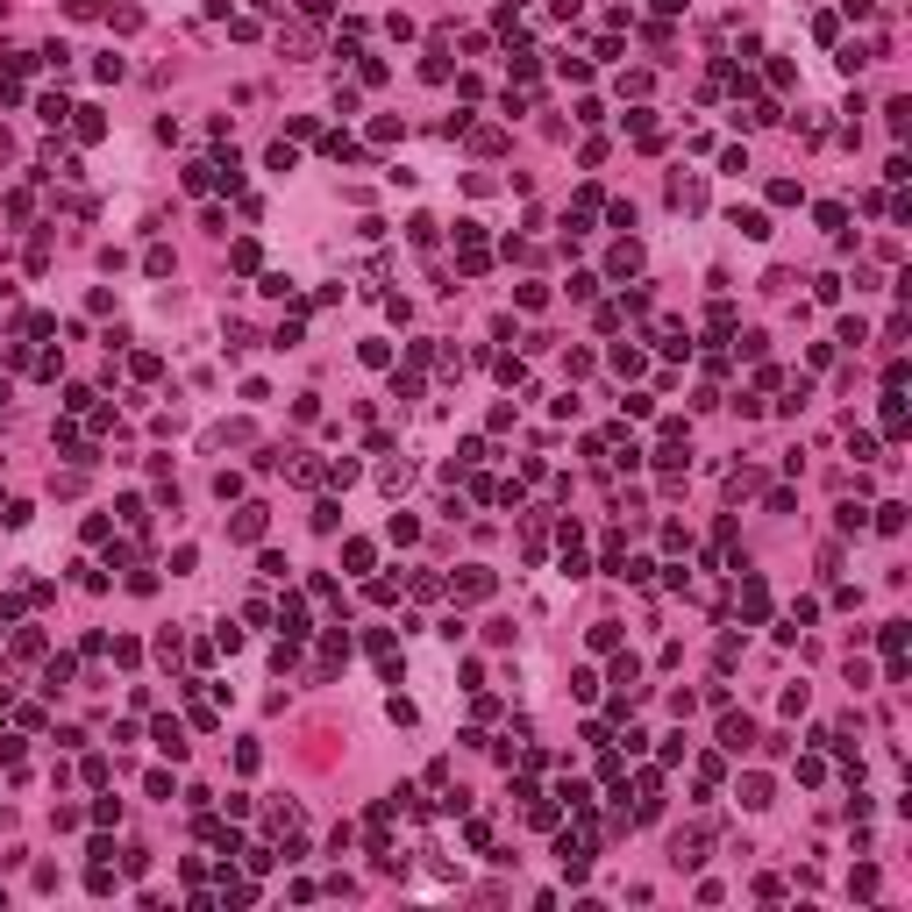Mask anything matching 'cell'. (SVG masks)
Wrapping results in <instances>:
<instances>
[{
  "label": "cell",
  "instance_id": "6da1fadb",
  "mask_svg": "<svg viewBox=\"0 0 912 912\" xmlns=\"http://www.w3.org/2000/svg\"><path fill=\"white\" fill-rule=\"evenodd\" d=\"M456 250H464V271H485V236H478V221H456Z\"/></svg>",
  "mask_w": 912,
  "mask_h": 912
},
{
  "label": "cell",
  "instance_id": "7a4b0ae2",
  "mask_svg": "<svg viewBox=\"0 0 912 912\" xmlns=\"http://www.w3.org/2000/svg\"><path fill=\"white\" fill-rule=\"evenodd\" d=\"M677 869H699L706 862V834H677V855H670Z\"/></svg>",
  "mask_w": 912,
  "mask_h": 912
},
{
  "label": "cell",
  "instance_id": "3957f363",
  "mask_svg": "<svg viewBox=\"0 0 912 912\" xmlns=\"http://www.w3.org/2000/svg\"><path fill=\"white\" fill-rule=\"evenodd\" d=\"M157 749L178 763V756H185V727H178V720H157Z\"/></svg>",
  "mask_w": 912,
  "mask_h": 912
},
{
  "label": "cell",
  "instance_id": "277c9868",
  "mask_svg": "<svg viewBox=\"0 0 912 912\" xmlns=\"http://www.w3.org/2000/svg\"><path fill=\"white\" fill-rule=\"evenodd\" d=\"M485 592H492V570H464L456 578V599H485Z\"/></svg>",
  "mask_w": 912,
  "mask_h": 912
},
{
  "label": "cell",
  "instance_id": "5b68a950",
  "mask_svg": "<svg viewBox=\"0 0 912 912\" xmlns=\"http://www.w3.org/2000/svg\"><path fill=\"white\" fill-rule=\"evenodd\" d=\"M257 535H264V507H243L236 514V542H257Z\"/></svg>",
  "mask_w": 912,
  "mask_h": 912
},
{
  "label": "cell",
  "instance_id": "8992f818",
  "mask_svg": "<svg viewBox=\"0 0 912 912\" xmlns=\"http://www.w3.org/2000/svg\"><path fill=\"white\" fill-rule=\"evenodd\" d=\"M749 742H756V727H749V720H727V727H720V749H735V756H742Z\"/></svg>",
  "mask_w": 912,
  "mask_h": 912
},
{
  "label": "cell",
  "instance_id": "52a82bcc",
  "mask_svg": "<svg viewBox=\"0 0 912 912\" xmlns=\"http://www.w3.org/2000/svg\"><path fill=\"white\" fill-rule=\"evenodd\" d=\"M735 228H742V236H756V243H763V236H770V221H763V214H756V207H749V214H742V207H735Z\"/></svg>",
  "mask_w": 912,
  "mask_h": 912
},
{
  "label": "cell",
  "instance_id": "ba28073f",
  "mask_svg": "<svg viewBox=\"0 0 912 912\" xmlns=\"http://www.w3.org/2000/svg\"><path fill=\"white\" fill-rule=\"evenodd\" d=\"M742 806H770V777H749L742 784Z\"/></svg>",
  "mask_w": 912,
  "mask_h": 912
}]
</instances>
